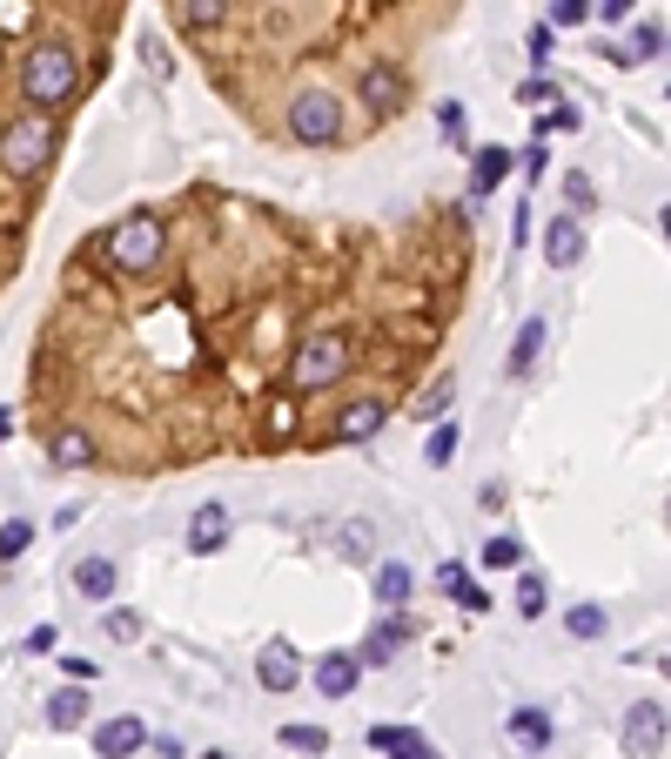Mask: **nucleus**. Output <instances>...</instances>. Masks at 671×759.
<instances>
[{"mask_svg":"<svg viewBox=\"0 0 671 759\" xmlns=\"http://www.w3.org/2000/svg\"><path fill=\"white\" fill-rule=\"evenodd\" d=\"M477 283V202L430 196L396 215H309L242 189L168 202L155 270L67 256L74 316L41 377L61 424L128 471L269 464L376 444L437 377ZM54 417L41 431H54Z\"/></svg>","mask_w":671,"mask_h":759,"instance_id":"1","label":"nucleus"},{"mask_svg":"<svg viewBox=\"0 0 671 759\" xmlns=\"http://www.w3.org/2000/svg\"><path fill=\"white\" fill-rule=\"evenodd\" d=\"M470 0H161L228 115L289 155H356L424 108Z\"/></svg>","mask_w":671,"mask_h":759,"instance_id":"2","label":"nucleus"},{"mask_svg":"<svg viewBox=\"0 0 671 759\" xmlns=\"http://www.w3.org/2000/svg\"><path fill=\"white\" fill-rule=\"evenodd\" d=\"M61 115H41V108H21L8 128H0V176L14 189H34L47 168L61 161Z\"/></svg>","mask_w":671,"mask_h":759,"instance_id":"3","label":"nucleus"},{"mask_svg":"<svg viewBox=\"0 0 671 759\" xmlns=\"http://www.w3.org/2000/svg\"><path fill=\"white\" fill-rule=\"evenodd\" d=\"M671 746V713L658 706V699H638L631 713H625V752L631 759H658Z\"/></svg>","mask_w":671,"mask_h":759,"instance_id":"4","label":"nucleus"},{"mask_svg":"<svg viewBox=\"0 0 671 759\" xmlns=\"http://www.w3.org/2000/svg\"><path fill=\"white\" fill-rule=\"evenodd\" d=\"M41 451H47L54 471H95V464H102L95 438L81 431V424H54V431H41Z\"/></svg>","mask_w":671,"mask_h":759,"instance_id":"5","label":"nucleus"},{"mask_svg":"<svg viewBox=\"0 0 671 759\" xmlns=\"http://www.w3.org/2000/svg\"><path fill=\"white\" fill-rule=\"evenodd\" d=\"M256 686H263V693H296V686H302V658H296L289 639H269V645L256 652Z\"/></svg>","mask_w":671,"mask_h":759,"instance_id":"6","label":"nucleus"},{"mask_svg":"<svg viewBox=\"0 0 671 759\" xmlns=\"http://www.w3.org/2000/svg\"><path fill=\"white\" fill-rule=\"evenodd\" d=\"M356 686H363V658H356V652L336 645V652L316 658V693H322V699H356Z\"/></svg>","mask_w":671,"mask_h":759,"instance_id":"7","label":"nucleus"},{"mask_svg":"<svg viewBox=\"0 0 671 759\" xmlns=\"http://www.w3.org/2000/svg\"><path fill=\"white\" fill-rule=\"evenodd\" d=\"M416 639V625H409V612H383L376 625H370V639H363V665H396V652Z\"/></svg>","mask_w":671,"mask_h":759,"instance_id":"8","label":"nucleus"},{"mask_svg":"<svg viewBox=\"0 0 671 759\" xmlns=\"http://www.w3.org/2000/svg\"><path fill=\"white\" fill-rule=\"evenodd\" d=\"M544 336H551V316H524V323H518V344H511V357H503V377H511V383H524V377L537 370Z\"/></svg>","mask_w":671,"mask_h":759,"instance_id":"9","label":"nucleus"},{"mask_svg":"<svg viewBox=\"0 0 671 759\" xmlns=\"http://www.w3.org/2000/svg\"><path fill=\"white\" fill-rule=\"evenodd\" d=\"M544 263H551V270H577V263H584V215H551V229H544Z\"/></svg>","mask_w":671,"mask_h":759,"instance_id":"10","label":"nucleus"},{"mask_svg":"<svg viewBox=\"0 0 671 759\" xmlns=\"http://www.w3.org/2000/svg\"><path fill=\"white\" fill-rule=\"evenodd\" d=\"M88 713H95V699H88V686H81V679H67L61 693H47V732H81V726H88Z\"/></svg>","mask_w":671,"mask_h":759,"instance_id":"11","label":"nucleus"},{"mask_svg":"<svg viewBox=\"0 0 671 759\" xmlns=\"http://www.w3.org/2000/svg\"><path fill=\"white\" fill-rule=\"evenodd\" d=\"M141 746H148V726H141L135 713H115V719L95 726V752H102V759H135Z\"/></svg>","mask_w":671,"mask_h":759,"instance_id":"12","label":"nucleus"},{"mask_svg":"<svg viewBox=\"0 0 671 759\" xmlns=\"http://www.w3.org/2000/svg\"><path fill=\"white\" fill-rule=\"evenodd\" d=\"M503 176H511V148H497V141H490V148H477V155H470V189H464V196L483 209V202H490V189H497Z\"/></svg>","mask_w":671,"mask_h":759,"instance_id":"13","label":"nucleus"},{"mask_svg":"<svg viewBox=\"0 0 671 759\" xmlns=\"http://www.w3.org/2000/svg\"><path fill=\"white\" fill-rule=\"evenodd\" d=\"M370 592H376V605H383V612H403V605H409V592H416V571H409L403 558H383V565H376V578H370Z\"/></svg>","mask_w":671,"mask_h":759,"instance_id":"14","label":"nucleus"},{"mask_svg":"<svg viewBox=\"0 0 671 759\" xmlns=\"http://www.w3.org/2000/svg\"><path fill=\"white\" fill-rule=\"evenodd\" d=\"M228 545V504H202V512L189 518V551L195 558H215Z\"/></svg>","mask_w":671,"mask_h":759,"instance_id":"15","label":"nucleus"},{"mask_svg":"<svg viewBox=\"0 0 671 759\" xmlns=\"http://www.w3.org/2000/svg\"><path fill=\"white\" fill-rule=\"evenodd\" d=\"M503 732H511L518 752H551V713L544 706H518L511 719H503Z\"/></svg>","mask_w":671,"mask_h":759,"instance_id":"16","label":"nucleus"},{"mask_svg":"<svg viewBox=\"0 0 671 759\" xmlns=\"http://www.w3.org/2000/svg\"><path fill=\"white\" fill-rule=\"evenodd\" d=\"M437 592H444V599H457L464 612H490V592H483V584H477L457 558H444V565H437Z\"/></svg>","mask_w":671,"mask_h":759,"instance_id":"17","label":"nucleus"},{"mask_svg":"<svg viewBox=\"0 0 671 759\" xmlns=\"http://www.w3.org/2000/svg\"><path fill=\"white\" fill-rule=\"evenodd\" d=\"M370 746L390 759H437V746L416 732V726H370Z\"/></svg>","mask_w":671,"mask_h":759,"instance_id":"18","label":"nucleus"},{"mask_svg":"<svg viewBox=\"0 0 671 759\" xmlns=\"http://www.w3.org/2000/svg\"><path fill=\"white\" fill-rule=\"evenodd\" d=\"M74 592L95 599V605H108V599H115V558H81V565H74Z\"/></svg>","mask_w":671,"mask_h":759,"instance_id":"19","label":"nucleus"},{"mask_svg":"<svg viewBox=\"0 0 671 759\" xmlns=\"http://www.w3.org/2000/svg\"><path fill=\"white\" fill-rule=\"evenodd\" d=\"M483 565H490V571H518V565H524V538H518V531H497V538L483 545Z\"/></svg>","mask_w":671,"mask_h":759,"instance_id":"20","label":"nucleus"},{"mask_svg":"<svg viewBox=\"0 0 671 759\" xmlns=\"http://www.w3.org/2000/svg\"><path fill=\"white\" fill-rule=\"evenodd\" d=\"M276 739H283L289 752H309V759H316V752H329V732H322V726H309V719H289Z\"/></svg>","mask_w":671,"mask_h":759,"instance_id":"21","label":"nucleus"},{"mask_svg":"<svg viewBox=\"0 0 671 759\" xmlns=\"http://www.w3.org/2000/svg\"><path fill=\"white\" fill-rule=\"evenodd\" d=\"M564 632H571V639H605L611 619H605V605H571V612H564Z\"/></svg>","mask_w":671,"mask_h":759,"instance_id":"22","label":"nucleus"},{"mask_svg":"<svg viewBox=\"0 0 671 759\" xmlns=\"http://www.w3.org/2000/svg\"><path fill=\"white\" fill-rule=\"evenodd\" d=\"M450 397H457V377H430L424 390H416V397H409V410H403V417H430V410H444Z\"/></svg>","mask_w":671,"mask_h":759,"instance_id":"23","label":"nucleus"},{"mask_svg":"<svg viewBox=\"0 0 671 759\" xmlns=\"http://www.w3.org/2000/svg\"><path fill=\"white\" fill-rule=\"evenodd\" d=\"M457 457V417H444V424H430V444H424V464L430 471H444Z\"/></svg>","mask_w":671,"mask_h":759,"instance_id":"24","label":"nucleus"},{"mask_svg":"<svg viewBox=\"0 0 671 759\" xmlns=\"http://www.w3.org/2000/svg\"><path fill=\"white\" fill-rule=\"evenodd\" d=\"M336 551H343L350 565H370V558H376V531L356 518V525H343V538H336Z\"/></svg>","mask_w":671,"mask_h":759,"instance_id":"25","label":"nucleus"},{"mask_svg":"<svg viewBox=\"0 0 671 759\" xmlns=\"http://www.w3.org/2000/svg\"><path fill=\"white\" fill-rule=\"evenodd\" d=\"M518 612H524V619H544V612H551V584H544L537 571L518 578Z\"/></svg>","mask_w":671,"mask_h":759,"instance_id":"26","label":"nucleus"},{"mask_svg":"<svg viewBox=\"0 0 671 759\" xmlns=\"http://www.w3.org/2000/svg\"><path fill=\"white\" fill-rule=\"evenodd\" d=\"M28 545H34V525H28V518H8V525H0V565H14Z\"/></svg>","mask_w":671,"mask_h":759,"instance_id":"27","label":"nucleus"},{"mask_svg":"<svg viewBox=\"0 0 671 759\" xmlns=\"http://www.w3.org/2000/svg\"><path fill=\"white\" fill-rule=\"evenodd\" d=\"M571 128H584V115L557 95V108H551V115H537V141H544V135H571Z\"/></svg>","mask_w":671,"mask_h":759,"instance_id":"28","label":"nucleus"},{"mask_svg":"<svg viewBox=\"0 0 671 759\" xmlns=\"http://www.w3.org/2000/svg\"><path fill=\"white\" fill-rule=\"evenodd\" d=\"M564 196H571V215H592V209H598V189L584 182L577 168H571V176H564Z\"/></svg>","mask_w":671,"mask_h":759,"instance_id":"29","label":"nucleus"},{"mask_svg":"<svg viewBox=\"0 0 671 759\" xmlns=\"http://www.w3.org/2000/svg\"><path fill=\"white\" fill-rule=\"evenodd\" d=\"M592 21V0H551V28H584Z\"/></svg>","mask_w":671,"mask_h":759,"instance_id":"30","label":"nucleus"},{"mask_svg":"<svg viewBox=\"0 0 671 759\" xmlns=\"http://www.w3.org/2000/svg\"><path fill=\"white\" fill-rule=\"evenodd\" d=\"M437 128H444V141H464V135H470V115H464V102H444V108H437Z\"/></svg>","mask_w":671,"mask_h":759,"instance_id":"31","label":"nucleus"},{"mask_svg":"<svg viewBox=\"0 0 671 759\" xmlns=\"http://www.w3.org/2000/svg\"><path fill=\"white\" fill-rule=\"evenodd\" d=\"M592 14H598L605 28H618V21H631V14H638V0H592Z\"/></svg>","mask_w":671,"mask_h":759,"instance_id":"32","label":"nucleus"},{"mask_svg":"<svg viewBox=\"0 0 671 759\" xmlns=\"http://www.w3.org/2000/svg\"><path fill=\"white\" fill-rule=\"evenodd\" d=\"M664 41H671L664 28H638V41H631V54H638V61H651V54H658Z\"/></svg>","mask_w":671,"mask_h":759,"instance_id":"33","label":"nucleus"},{"mask_svg":"<svg viewBox=\"0 0 671 759\" xmlns=\"http://www.w3.org/2000/svg\"><path fill=\"white\" fill-rule=\"evenodd\" d=\"M108 639H141V612H108Z\"/></svg>","mask_w":671,"mask_h":759,"instance_id":"34","label":"nucleus"},{"mask_svg":"<svg viewBox=\"0 0 671 759\" xmlns=\"http://www.w3.org/2000/svg\"><path fill=\"white\" fill-rule=\"evenodd\" d=\"M518 161H524V176H531V182H537V176H544V168H551V155H544V141H531V148H524Z\"/></svg>","mask_w":671,"mask_h":759,"instance_id":"35","label":"nucleus"},{"mask_svg":"<svg viewBox=\"0 0 671 759\" xmlns=\"http://www.w3.org/2000/svg\"><path fill=\"white\" fill-rule=\"evenodd\" d=\"M61 672H67V679H81V686H95V665H88V658H61Z\"/></svg>","mask_w":671,"mask_h":759,"instance_id":"36","label":"nucleus"},{"mask_svg":"<svg viewBox=\"0 0 671 759\" xmlns=\"http://www.w3.org/2000/svg\"><path fill=\"white\" fill-rule=\"evenodd\" d=\"M557 88H551V81H524V88H518V102H551Z\"/></svg>","mask_w":671,"mask_h":759,"instance_id":"37","label":"nucleus"},{"mask_svg":"<svg viewBox=\"0 0 671 759\" xmlns=\"http://www.w3.org/2000/svg\"><path fill=\"white\" fill-rule=\"evenodd\" d=\"M531 61H551V28H531Z\"/></svg>","mask_w":671,"mask_h":759,"instance_id":"38","label":"nucleus"},{"mask_svg":"<svg viewBox=\"0 0 671 759\" xmlns=\"http://www.w3.org/2000/svg\"><path fill=\"white\" fill-rule=\"evenodd\" d=\"M28 652H54V625H34L28 632Z\"/></svg>","mask_w":671,"mask_h":759,"instance_id":"39","label":"nucleus"},{"mask_svg":"<svg viewBox=\"0 0 671 759\" xmlns=\"http://www.w3.org/2000/svg\"><path fill=\"white\" fill-rule=\"evenodd\" d=\"M8 431H14V410H0V444H8Z\"/></svg>","mask_w":671,"mask_h":759,"instance_id":"40","label":"nucleus"},{"mask_svg":"<svg viewBox=\"0 0 671 759\" xmlns=\"http://www.w3.org/2000/svg\"><path fill=\"white\" fill-rule=\"evenodd\" d=\"M658 222H664V242H671V209H664V215H658Z\"/></svg>","mask_w":671,"mask_h":759,"instance_id":"41","label":"nucleus"},{"mask_svg":"<svg viewBox=\"0 0 671 759\" xmlns=\"http://www.w3.org/2000/svg\"><path fill=\"white\" fill-rule=\"evenodd\" d=\"M202 759H228V752H202Z\"/></svg>","mask_w":671,"mask_h":759,"instance_id":"42","label":"nucleus"},{"mask_svg":"<svg viewBox=\"0 0 671 759\" xmlns=\"http://www.w3.org/2000/svg\"><path fill=\"white\" fill-rule=\"evenodd\" d=\"M664 525H671V504H664Z\"/></svg>","mask_w":671,"mask_h":759,"instance_id":"43","label":"nucleus"},{"mask_svg":"<svg viewBox=\"0 0 671 759\" xmlns=\"http://www.w3.org/2000/svg\"><path fill=\"white\" fill-rule=\"evenodd\" d=\"M664 672H671V652H664Z\"/></svg>","mask_w":671,"mask_h":759,"instance_id":"44","label":"nucleus"},{"mask_svg":"<svg viewBox=\"0 0 671 759\" xmlns=\"http://www.w3.org/2000/svg\"><path fill=\"white\" fill-rule=\"evenodd\" d=\"M664 48H671V41H664Z\"/></svg>","mask_w":671,"mask_h":759,"instance_id":"45","label":"nucleus"}]
</instances>
